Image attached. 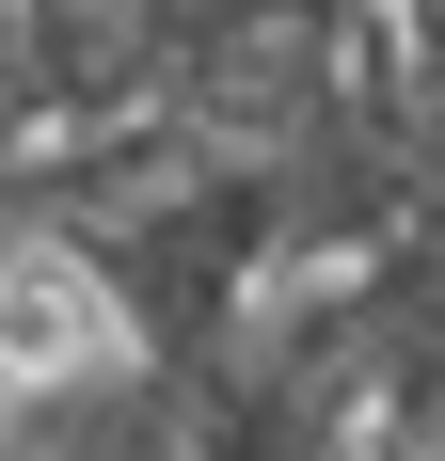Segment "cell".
<instances>
[]
</instances>
